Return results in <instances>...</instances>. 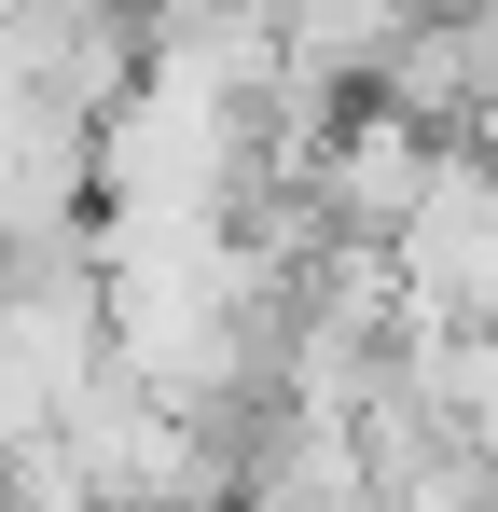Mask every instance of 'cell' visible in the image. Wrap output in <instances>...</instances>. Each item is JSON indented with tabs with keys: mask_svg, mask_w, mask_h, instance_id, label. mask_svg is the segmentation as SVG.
<instances>
[{
	"mask_svg": "<svg viewBox=\"0 0 498 512\" xmlns=\"http://www.w3.org/2000/svg\"><path fill=\"white\" fill-rule=\"evenodd\" d=\"M471 153H485V180H498V111H485V125H471Z\"/></svg>",
	"mask_w": 498,
	"mask_h": 512,
	"instance_id": "5",
	"label": "cell"
},
{
	"mask_svg": "<svg viewBox=\"0 0 498 512\" xmlns=\"http://www.w3.org/2000/svg\"><path fill=\"white\" fill-rule=\"evenodd\" d=\"M388 305H402V333H498V180H485L471 139H457V153L429 167V194L402 208Z\"/></svg>",
	"mask_w": 498,
	"mask_h": 512,
	"instance_id": "2",
	"label": "cell"
},
{
	"mask_svg": "<svg viewBox=\"0 0 498 512\" xmlns=\"http://www.w3.org/2000/svg\"><path fill=\"white\" fill-rule=\"evenodd\" d=\"M139 14V42H180V28H222V14H249V0H125Z\"/></svg>",
	"mask_w": 498,
	"mask_h": 512,
	"instance_id": "4",
	"label": "cell"
},
{
	"mask_svg": "<svg viewBox=\"0 0 498 512\" xmlns=\"http://www.w3.org/2000/svg\"><path fill=\"white\" fill-rule=\"evenodd\" d=\"M388 512H498V485L471 471V457H429V471H402V485H388Z\"/></svg>",
	"mask_w": 498,
	"mask_h": 512,
	"instance_id": "3",
	"label": "cell"
},
{
	"mask_svg": "<svg viewBox=\"0 0 498 512\" xmlns=\"http://www.w3.org/2000/svg\"><path fill=\"white\" fill-rule=\"evenodd\" d=\"M111 374V305H97V250H0V471L42 457L70 402Z\"/></svg>",
	"mask_w": 498,
	"mask_h": 512,
	"instance_id": "1",
	"label": "cell"
}]
</instances>
